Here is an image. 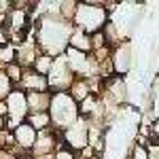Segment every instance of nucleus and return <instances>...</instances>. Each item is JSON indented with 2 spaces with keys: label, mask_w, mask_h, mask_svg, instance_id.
Returning <instances> with one entry per match:
<instances>
[{
  "label": "nucleus",
  "mask_w": 159,
  "mask_h": 159,
  "mask_svg": "<svg viewBox=\"0 0 159 159\" xmlns=\"http://www.w3.org/2000/svg\"><path fill=\"white\" fill-rule=\"evenodd\" d=\"M25 123L32 125L36 132H45V129L51 127V117H49V112H36V115H28Z\"/></svg>",
  "instance_id": "13"
},
{
  "label": "nucleus",
  "mask_w": 159,
  "mask_h": 159,
  "mask_svg": "<svg viewBox=\"0 0 159 159\" xmlns=\"http://www.w3.org/2000/svg\"><path fill=\"white\" fill-rule=\"evenodd\" d=\"M76 7H79L76 0H64V2H57V15H60L61 19H66V21L72 24L74 13H76Z\"/></svg>",
  "instance_id": "16"
},
{
  "label": "nucleus",
  "mask_w": 159,
  "mask_h": 159,
  "mask_svg": "<svg viewBox=\"0 0 159 159\" xmlns=\"http://www.w3.org/2000/svg\"><path fill=\"white\" fill-rule=\"evenodd\" d=\"M61 142L64 147L72 153H81L83 148L89 144V121L79 117L76 123H72L68 129L61 132Z\"/></svg>",
  "instance_id": "5"
},
{
  "label": "nucleus",
  "mask_w": 159,
  "mask_h": 159,
  "mask_svg": "<svg viewBox=\"0 0 159 159\" xmlns=\"http://www.w3.org/2000/svg\"><path fill=\"white\" fill-rule=\"evenodd\" d=\"M108 21L110 15L104 9V0H89V2H79L72 25L91 36L96 32H102Z\"/></svg>",
  "instance_id": "2"
},
{
  "label": "nucleus",
  "mask_w": 159,
  "mask_h": 159,
  "mask_svg": "<svg viewBox=\"0 0 159 159\" xmlns=\"http://www.w3.org/2000/svg\"><path fill=\"white\" fill-rule=\"evenodd\" d=\"M147 151H148V159H159V144H148L147 147Z\"/></svg>",
  "instance_id": "24"
},
{
  "label": "nucleus",
  "mask_w": 159,
  "mask_h": 159,
  "mask_svg": "<svg viewBox=\"0 0 159 159\" xmlns=\"http://www.w3.org/2000/svg\"><path fill=\"white\" fill-rule=\"evenodd\" d=\"M49 117H51V127L57 134H61L64 129H68L81 117L79 115V104L70 98L68 91H55V93H51Z\"/></svg>",
  "instance_id": "3"
},
{
  "label": "nucleus",
  "mask_w": 159,
  "mask_h": 159,
  "mask_svg": "<svg viewBox=\"0 0 159 159\" xmlns=\"http://www.w3.org/2000/svg\"><path fill=\"white\" fill-rule=\"evenodd\" d=\"M110 64H112V70L115 76H123V74L129 72L132 64H134V55H132V45L129 40H123L121 45H117L112 53H110Z\"/></svg>",
  "instance_id": "8"
},
{
  "label": "nucleus",
  "mask_w": 159,
  "mask_h": 159,
  "mask_svg": "<svg viewBox=\"0 0 159 159\" xmlns=\"http://www.w3.org/2000/svg\"><path fill=\"white\" fill-rule=\"evenodd\" d=\"M72 30L74 25L57 15V2H55V11L47 9L43 17H38L32 32H34V40L43 53H47L51 57H60L68 49Z\"/></svg>",
  "instance_id": "1"
},
{
  "label": "nucleus",
  "mask_w": 159,
  "mask_h": 159,
  "mask_svg": "<svg viewBox=\"0 0 159 159\" xmlns=\"http://www.w3.org/2000/svg\"><path fill=\"white\" fill-rule=\"evenodd\" d=\"M28 98V112L30 115H36V112H49L51 106V91H32V93H25Z\"/></svg>",
  "instance_id": "11"
},
{
  "label": "nucleus",
  "mask_w": 159,
  "mask_h": 159,
  "mask_svg": "<svg viewBox=\"0 0 159 159\" xmlns=\"http://www.w3.org/2000/svg\"><path fill=\"white\" fill-rule=\"evenodd\" d=\"M7 127V104L0 102V129Z\"/></svg>",
  "instance_id": "25"
},
{
  "label": "nucleus",
  "mask_w": 159,
  "mask_h": 159,
  "mask_svg": "<svg viewBox=\"0 0 159 159\" xmlns=\"http://www.w3.org/2000/svg\"><path fill=\"white\" fill-rule=\"evenodd\" d=\"M53 60H55V57H51V55H47V53H40L36 60H34L32 70L38 72V74H43V76H49L51 68H53Z\"/></svg>",
  "instance_id": "14"
},
{
  "label": "nucleus",
  "mask_w": 159,
  "mask_h": 159,
  "mask_svg": "<svg viewBox=\"0 0 159 159\" xmlns=\"http://www.w3.org/2000/svg\"><path fill=\"white\" fill-rule=\"evenodd\" d=\"M68 49L81 51V53H91V36L85 34L83 30L74 28L72 34H70V40H68Z\"/></svg>",
  "instance_id": "12"
},
{
  "label": "nucleus",
  "mask_w": 159,
  "mask_h": 159,
  "mask_svg": "<svg viewBox=\"0 0 159 159\" xmlns=\"http://www.w3.org/2000/svg\"><path fill=\"white\" fill-rule=\"evenodd\" d=\"M13 148H15V142H13V132H11V129H7V127H2V129H0V151L11 153Z\"/></svg>",
  "instance_id": "18"
},
{
  "label": "nucleus",
  "mask_w": 159,
  "mask_h": 159,
  "mask_svg": "<svg viewBox=\"0 0 159 159\" xmlns=\"http://www.w3.org/2000/svg\"><path fill=\"white\" fill-rule=\"evenodd\" d=\"M13 89H15V85L9 81V76L4 74V70H0V102H4V100L9 98V93H11Z\"/></svg>",
  "instance_id": "21"
},
{
  "label": "nucleus",
  "mask_w": 159,
  "mask_h": 159,
  "mask_svg": "<svg viewBox=\"0 0 159 159\" xmlns=\"http://www.w3.org/2000/svg\"><path fill=\"white\" fill-rule=\"evenodd\" d=\"M17 61V51L13 45H0V70L9 68L11 64Z\"/></svg>",
  "instance_id": "15"
},
{
  "label": "nucleus",
  "mask_w": 159,
  "mask_h": 159,
  "mask_svg": "<svg viewBox=\"0 0 159 159\" xmlns=\"http://www.w3.org/2000/svg\"><path fill=\"white\" fill-rule=\"evenodd\" d=\"M4 74L9 76V81H11L13 85L17 87V85H19V81H21V74H24V68H21V66H19V64L15 61V64H11L9 68H4Z\"/></svg>",
  "instance_id": "20"
},
{
  "label": "nucleus",
  "mask_w": 159,
  "mask_h": 159,
  "mask_svg": "<svg viewBox=\"0 0 159 159\" xmlns=\"http://www.w3.org/2000/svg\"><path fill=\"white\" fill-rule=\"evenodd\" d=\"M53 159H76V153H72V151H68L66 147H61L57 153H55V157Z\"/></svg>",
  "instance_id": "22"
},
{
  "label": "nucleus",
  "mask_w": 159,
  "mask_h": 159,
  "mask_svg": "<svg viewBox=\"0 0 159 159\" xmlns=\"http://www.w3.org/2000/svg\"><path fill=\"white\" fill-rule=\"evenodd\" d=\"M127 159H148V151L144 144L140 142H132L129 151H127Z\"/></svg>",
  "instance_id": "19"
},
{
  "label": "nucleus",
  "mask_w": 159,
  "mask_h": 159,
  "mask_svg": "<svg viewBox=\"0 0 159 159\" xmlns=\"http://www.w3.org/2000/svg\"><path fill=\"white\" fill-rule=\"evenodd\" d=\"M17 89H21V91H25V93H32V91L43 93V91H49V83H47V76L34 72V70L30 68V70H24Z\"/></svg>",
  "instance_id": "10"
},
{
  "label": "nucleus",
  "mask_w": 159,
  "mask_h": 159,
  "mask_svg": "<svg viewBox=\"0 0 159 159\" xmlns=\"http://www.w3.org/2000/svg\"><path fill=\"white\" fill-rule=\"evenodd\" d=\"M74 79H76V76L72 74L66 57H64V55L55 57V60H53V68H51L49 76H47V83H49L51 93H55V91H68V89L72 87Z\"/></svg>",
  "instance_id": "6"
},
{
  "label": "nucleus",
  "mask_w": 159,
  "mask_h": 159,
  "mask_svg": "<svg viewBox=\"0 0 159 159\" xmlns=\"http://www.w3.org/2000/svg\"><path fill=\"white\" fill-rule=\"evenodd\" d=\"M148 115L153 117V121L159 119V74L153 79V87H151V108Z\"/></svg>",
  "instance_id": "17"
},
{
  "label": "nucleus",
  "mask_w": 159,
  "mask_h": 159,
  "mask_svg": "<svg viewBox=\"0 0 159 159\" xmlns=\"http://www.w3.org/2000/svg\"><path fill=\"white\" fill-rule=\"evenodd\" d=\"M0 159H17V157H13L11 153H4V151H0Z\"/></svg>",
  "instance_id": "26"
},
{
  "label": "nucleus",
  "mask_w": 159,
  "mask_h": 159,
  "mask_svg": "<svg viewBox=\"0 0 159 159\" xmlns=\"http://www.w3.org/2000/svg\"><path fill=\"white\" fill-rule=\"evenodd\" d=\"M151 142L153 144H159V119L151 123Z\"/></svg>",
  "instance_id": "23"
},
{
  "label": "nucleus",
  "mask_w": 159,
  "mask_h": 159,
  "mask_svg": "<svg viewBox=\"0 0 159 159\" xmlns=\"http://www.w3.org/2000/svg\"><path fill=\"white\" fill-rule=\"evenodd\" d=\"M64 57H66V61H68V66H70V70L76 79H96L98 76V66L91 57V53L66 49Z\"/></svg>",
  "instance_id": "7"
},
{
  "label": "nucleus",
  "mask_w": 159,
  "mask_h": 159,
  "mask_svg": "<svg viewBox=\"0 0 159 159\" xmlns=\"http://www.w3.org/2000/svg\"><path fill=\"white\" fill-rule=\"evenodd\" d=\"M4 104H7V129H15L17 125H21L25 123L28 119V98H25V91L21 89H13L11 93H9V98L4 100Z\"/></svg>",
  "instance_id": "4"
},
{
  "label": "nucleus",
  "mask_w": 159,
  "mask_h": 159,
  "mask_svg": "<svg viewBox=\"0 0 159 159\" xmlns=\"http://www.w3.org/2000/svg\"><path fill=\"white\" fill-rule=\"evenodd\" d=\"M15 51H17V64H19L24 70H30V68L34 66V60L43 53L32 34H25V40L19 47H15Z\"/></svg>",
  "instance_id": "9"
}]
</instances>
